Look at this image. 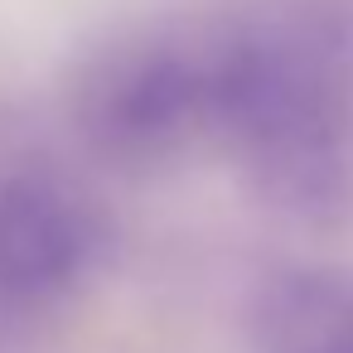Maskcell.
I'll list each match as a JSON object with an SVG mask.
<instances>
[{"mask_svg": "<svg viewBox=\"0 0 353 353\" xmlns=\"http://www.w3.org/2000/svg\"><path fill=\"white\" fill-rule=\"evenodd\" d=\"M213 141L252 194L305 228L353 213V68L314 20L213 30Z\"/></svg>", "mask_w": 353, "mask_h": 353, "instance_id": "cell-1", "label": "cell"}, {"mask_svg": "<svg viewBox=\"0 0 353 353\" xmlns=\"http://www.w3.org/2000/svg\"><path fill=\"white\" fill-rule=\"evenodd\" d=\"M252 353H353V266L295 261L252 295Z\"/></svg>", "mask_w": 353, "mask_h": 353, "instance_id": "cell-4", "label": "cell"}, {"mask_svg": "<svg viewBox=\"0 0 353 353\" xmlns=\"http://www.w3.org/2000/svg\"><path fill=\"white\" fill-rule=\"evenodd\" d=\"M102 256L97 208L54 170H0V314L63 305Z\"/></svg>", "mask_w": 353, "mask_h": 353, "instance_id": "cell-3", "label": "cell"}, {"mask_svg": "<svg viewBox=\"0 0 353 353\" xmlns=\"http://www.w3.org/2000/svg\"><path fill=\"white\" fill-rule=\"evenodd\" d=\"M68 117L83 145L117 170L174 165L213 141V34L136 30L112 39L78 68Z\"/></svg>", "mask_w": 353, "mask_h": 353, "instance_id": "cell-2", "label": "cell"}]
</instances>
